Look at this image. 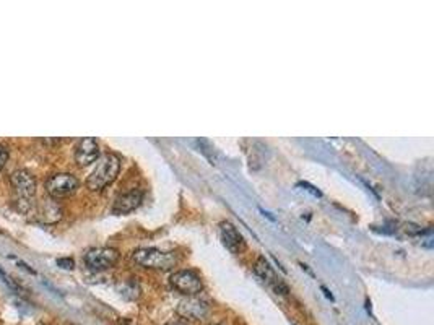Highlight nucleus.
<instances>
[{
    "label": "nucleus",
    "instance_id": "nucleus-1",
    "mask_svg": "<svg viewBox=\"0 0 434 325\" xmlns=\"http://www.w3.org/2000/svg\"><path fill=\"white\" fill-rule=\"evenodd\" d=\"M119 171H121V160H119V156L113 153L104 155L91 174L88 176L87 187L93 192L103 191L104 187H108L116 181Z\"/></svg>",
    "mask_w": 434,
    "mask_h": 325
},
{
    "label": "nucleus",
    "instance_id": "nucleus-3",
    "mask_svg": "<svg viewBox=\"0 0 434 325\" xmlns=\"http://www.w3.org/2000/svg\"><path fill=\"white\" fill-rule=\"evenodd\" d=\"M10 182H12V189L18 198V202L23 203L25 210H28L36 193V187H38L36 186L34 176L25 170H18L12 172Z\"/></svg>",
    "mask_w": 434,
    "mask_h": 325
},
{
    "label": "nucleus",
    "instance_id": "nucleus-2",
    "mask_svg": "<svg viewBox=\"0 0 434 325\" xmlns=\"http://www.w3.org/2000/svg\"><path fill=\"white\" fill-rule=\"evenodd\" d=\"M132 260L137 265L143 267V269L151 270H171L179 262L176 253H166V250L155 248L137 249L132 254Z\"/></svg>",
    "mask_w": 434,
    "mask_h": 325
},
{
    "label": "nucleus",
    "instance_id": "nucleus-12",
    "mask_svg": "<svg viewBox=\"0 0 434 325\" xmlns=\"http://www.w3.org/2000/svg\"><path fill=\"white\" fill-rule=\"evenodd\" d=\"M300 187H302L305 189V191H307L309 193H312L314 197H322V192L319 191V189H316L314 186H311L309 182H300V184H298Z\"/></svg>",
    "mask_w": 434,
    "mask_h": 325
},
{
    "label": "nucleus",
    "instance_id": "nucleus-8",
    "mask_svg": "<svg viewBox=\"0 0 434 325\" xmlns=\"http://www.w3.org/2000/svg\"><path fill=\"white\" fill-rule=\"evenodd\" d=\"M210 306L205 300H200L198 296H187L182 300L177 306V314L184 319H191V321H202L207 317Z\"/></svg>",
    "mask_w": 434,
    "mask_h": 325
},
{
    "label": "nucleus",
    "instance_id": "nucleus-10",
    "mask_svg": "<svg viewBox=\"0 0 434 325\" xmlns=\"http://www.w3.org/2000/svg\"><path fill=\"white\" fill-rule=\"evenodd\" d=\"M143 200V192L140 189H132V191L121 193L116 200H114L113 212L117 215H125L134 212L135 208H139L140 203Z\"/></svg>",
    "mask_w": 434,
    "mask_h": 325
},
{
    "label": "nucleus",
    "instance_id": "nucleus-9",
    "mask_svg": "<svg viewBox=\"0 0 434 325\" xmlns=\"http://www.w3.org/2000/svg\"><path fill=\"white\" fill-rule=\"evenodd\" d=\"M99 158V145L93 137L82 139L75 148V161L78 166H88Z\"/></svg>",
    "mask_w": 434,
    "mask_h": 325
},
{
    "label": "nucleus",
    "instance_id": "nucleus-4",
    "mask_svg": "<svg viewBox=\"0 0 434 325\" xmlns=\"http://www.w3.org/2000/svg\"><path fill=\"white\" fill-rule=\"evenodd\" d=\"M171 285L184 296H198L203 290L200 275L193 270H179L171 275Z\"/></svg>",
    "mask_w": 434,
    "mask_h": 325
},
{
    "label": "nucleus",
    "instance_id": "nucleus-15",
    "mask_svg": "<svg viewBox=\"0 0 434 325\" xmlns=\"http://www.w3.org/2000/svg\"><path fill=\"white\" fill-rule=\"evenodd\" d=\"M321 290L324 291V295H326V298H328V300H331V301H333V296H332V293H331V291H328L326 286H321Z\"/></svg>",
    "mask_w": 434,
    "mask_h": 325
},
{
    "label": "nucleus",
    "instance_id": "nucleus-16",
    "mask_svg": "<svg viewBox=\"0 0 434 325\" xmlns=\"http://www.w3.org/2000/svg\"><path fill=\"white\" fill-rule=\"evenodd\" d=\"M168 325H184V324H181V322H172V324H168Z\"/></svg>",
    "mask_w": 434,
    "mask_h": 325
},
{
    "label": "nucleus",
    "instance_id": "nucleus-14",
    "mask_svg": "<svg viewBox=\"0 0 434 325\" xmlns=\"http://www.w3.org/2000/svg\"><path fill=\"white\" fill-rule=\"evenodd\" d=\"M57 265L60 267V269H67L72 270L73 267H75V262H73L70 257H67V259H57Z\"/></svg>",
    "mask_w": 434,
    "mask_h": 325
},
{
    "label": "nucleus",
    "instance_id": "nucleus-13",
    "mask_svg": "<svg viewBox=\"0 0 434 325\" xmlns=\"http://www.w3.org/2000/svg\"><path fill=\"white\" fill-rule=\"evenodd\" d=\"M7 161H8V150H7V146L0 145V171L4 170L5 165H7Z\"/></svg>",
    "mask_w": 434,
    "mask_h": 325
},
{
    "label": "nucleus",
    "instance_id": "nucleus-5",
    "mask_svg": "<svg viewBox=\"0 0 434 325\" xmlns=\"http://www.w3.org/2000/svg\"><path fill=\"white\" fill-rule=\"evenodd\" d=\"M80 182L73 174L69 172H59V174L51 176L48 181H46V191L51 197L62 198V197H69L72 193L77 192Z\"/></svg>",
    "mask_w": 434,
    "mask_h": 325
},
{
    "label": "nucleus",
    "instance_id": "nucleus-11",
    "mask_svg": "<svg viewBox=\"0 0 434 325\" xmlns=\"http://www.w3.org/2000/svg\"><path fill=\"white\" fill-rule=\"evenodd\" d=\"M219 233H222L223 244L226 246L229 250H233V253H238V250L241 249L243 236H241V233L238 231L236 227H234L233 223L223 222L222 224H219Z\"/></svg>",
    "mask_w": 434,
    "mask_h": 325
},
{
    "label": "nucleus",
    "instance_id": "nucleus-7",
    "mask_svg": "<svg viewBox=\"0 0 434 325\" xmlns=\"http://www.w3.org/2000/svg\"><path fill=\"white\" fill-rule=\"evenodd\" d=\"M255 274H257L260 279H262L267 285L276 293V295L286 296L290 293L288 285L275 274L274 267L265 260V257H259L257 262H255Z\"/></svg>",
    "mask_w": 434,
    "mask_h": 325
},
{
    "label": "nucleus",
    "instance_id": "nucleus-6",
    "mask_svg": "<svg viewBox=\"0 0 434 325\" xmlns=\"http://www.w3.org/2000/svg\"><path fill=\"white\" fill-rule=\"evenodd\" d=\"M119 260V250L113 248H95L85 254V264L93 272L111 269Z\"/></svg>",
    "mask_w": 434,
    "mask_h": 325
}]
</instances>
